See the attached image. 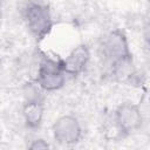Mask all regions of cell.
Returning a JSON list of instances; mask_svg holds the SVG:
<instances>
[{"label":"cell","instance_id":"cell-1","mask_svg":"<svg viewBox=\"0 0 150 150\" xmlns=\"http://www.w3.org/2000/svg\"><path fill=\"white\" fill-rule=\"evenodd\" d=\"M21 14L27 29L38 41L43 40L52 32L54 20L48 4L28 1L23 5Z\"/></svg>","mask_w":150,"mask_h":150},{"label":"cell","instance_id":"cell-2","mask_svg":"<svg viewBox=\"0 0 150 150\" xmlns=\"http://www.w3.org/2000/svg\"><path fill=\"white\" fill-rule=\"evenodd\" d=\"M66 77L67 75L62 69L61 59H54L48 55L41 56L38 64L35 83L43 93L61 89L66 83Z\"/></svg>","mask_w":150,"mask_h":150},{"label":"cell","instance_id":"cell-3","mask_svg":"<svg viewBox=\"0 0 150 150\" xmlns=\"http://www.w3.org/2000/svg\"><path fill=\"white\" fill-rule=\"evenodd\" d=\"M97 50L102 61L108 66L123 57L132 55L130 52L128 38L120 28H114L103 34V36L100 39Z\"/></svg>","mask_w":150,"mask_h":150},{"label":"cell","instance_id":"cell-4","mask_svg":"<svg viewBox=\"0 0 150 150\" xmlns=\"http://www.w3.org/2000/svg\"><path fill=\"white\" fill-rule=\"evenodd\" d=\"M112 118L122 137L130 136L141 130L144 122L141 107L131 101H124L118 104L112 112Z\"/></svg>","mask_w":150,"mask_h":150},{"label":"cell","instance_id":"cell-5","mask_svg":"<svg viewBox=\"0 0 150 150\" xmlns=\"http://www.w3.org/2000/svg\"><path fill=\"white\" fill-rule=\"evenodd\" d=\"M52 132L56 143L64 146L77 144L83 136L82 125L79 118L70 114L56 118L52 125Z\"/></svg>","mask_w":150,"mask_h":150},{"label":"cell","instance_id":"cell-6","mask_svg":"<svg viewBox=\"0 0 150 150\" xmlns=\"http://www.w3.org/2000/svg\"><path fill=\"white\" fill-rule=\"evenodd\" d=\"M90 48L87 43H80L74 47L66 57L61 59V66L66 75L79 76L87 69L90 61Z\"/></svg>","mask_w":150,"mask_h":150},{"label":"cell","instance_id":"cell-7","mask_svg":"<svg viewBox=\"0 0 150 150\" xmlns=\"http://www.w3.org/2000/svg\"><path fill=\"white\" fill-rule=\"evenodd\" d=\"M45 116V97L25 98L22 104V118L28 129H38Z\"/></svg>","mask_w":150,"mask_h":150},{"label":"cell","instance_id":"cell-8","mask_svg":"<svg viewBox=\"0 0 150 150\" xmlns=\"http://www.w3.org/2000/svg\"><path fill=\"white\" fill-rule=\"evenodd\" d=\"M109 75L112 81L118 83H131L137 77L132 55L123 57L109 66Z\"/></svg>","mask_w":150,"mask_h":150},{"label":"cell","instance_id":"cell-9","mask_svg":"<svg viewBox=\"0 0 150 150\" xmlns=\"http://www.w3.org/2000/svg\"><path fill=\"white\" fill-rule=\"evenodd\" d=\"M27 150H52V146L46 139L35 138L28 144Z\"/></svg>","mask_w":150,"mask_h":150},{"label":"cell","instance_id":"cell-10","mask_svg":"<svg viewBox=\"0 0 150 150\" xmlns=\"http://www.w3.org/2000/svg\"><path fill=\"white\" fill-rule=\"evenodd\" d=\"M1 23H2V5L0 2V26H1Z\"/></svg>","mask_w":150,"mask_h":150}]
</instances>
